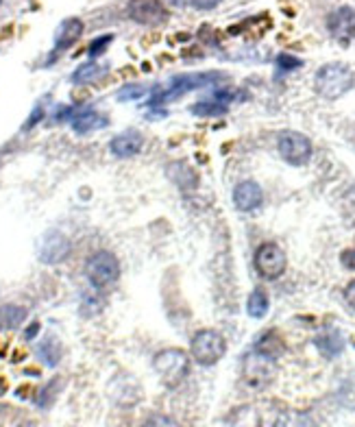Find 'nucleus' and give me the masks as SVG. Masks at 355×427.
Wrapping results in <instances>:
<instances>
[{
	"label": "nucleus",
	"instance_id": "obj_1",
	"mask_svg": "<svg viewBox=\"0 0 355 427\" xmlns=\"http://www.w3.org/2000/svg\"><path fill=\"white\" fill-rule=\"evenodd\" d=\"M227 76L223 72H194V74H179L170 79L168 88L161 90V92H155L149 101V107L151 109H157L159 105L168 103V101H176L179 96L196 90V88H211V85H218L223 83Z\"/></svg>",
	"mask_w": 355,
	"mask_h": 427
},
{
	"label": "nucleus",
	"instance_id": "obj_2",
	"mask_svg": "<svg viewBox=\"0 0 355 427\" xmlns=\"http://www.w3.org/2000/svg\"><path fill=\"white\" fill-rule=\"evenodd\" d=\"M353 85H355L353 70L346 64H340V61H331V64L321 66L316 70V76H314L316 94L327 99V101H336V99L344 96Z\"/></svg>",
	"mask_w": 355,
	"mask_h": 427
},
{
	"label": "nucleus",
	"instance_id": "obj_3",
	"mask_svg": "<svg viewBox=\"0 0 355 427\" xmlns=\"http://www.w3.org/2000/svg\"><path fill=\"white\" fill-rule=\"evenodd\" d=\"M190 353L201 366H214L227 353V340L216 329H201L192 336Z\"/></svg>",
	"mask_w": 355,
	"mask_h": 427
},
{
	"label": "nucleus",
	"instance_id": "obj_4",
	"mask_svg": "<svg viewBox=\"0 0 355 427\" xmlns=\"http://www.w3.org/2000/svg\"><path fill=\"white\" fill-rule=\"evenodd\" d=\"M153 368L168 388H176L188 377L190 362L181 349H164L153 358Z\"/></svg>",
	"mask_w": 355,
	"mask_h": 427
},
{
	"label": "nucleus",
	"instance_id": "obj_5",
	"mask_svg": "<svg viewBox=\"0 0 355 427\" xmlns=\"http://www.w3.org/2000/svg\"><path fill=\"white\" fill-rule=\"evenodd\" d=\"M85 275L94 288H109L120 279V262L111 251H96L85 262Z\"/></svg>",
	"mask_w": 355,
	"mask_h": 427
},
{
	"label": "nucleus",
	"instance_id": "obj_6",
	"mask_svg": "<svg viewBox=\"0 0 355 427\" xmlns=\"http://www.w3.org/2000/svg\"><path fill=\"white\" fill-rule=\"evenodd\" d=\"M242 379L249 388L264 391L275 379V360L259 351H249L242 358Z\"/></svg>",
	"mask_w": 355,
	"mask_h": 427
},
{
	"label": "nucleus",
	"instance_id": "obj_7",
	"mask_svg": "<svg viewBox=\"0 0 355 427\" xmlns=\"http://www.w3.org/2000/svg\"><path fill=\"white\" fill-rule=\"evenodd\" d=\"M255 271L261 279H279L286 268H288V258H286V251L275 244V242H264L257 246L255 251V258H253Z\"/></svg>",
	"mask_w": 355,
	"mask_h": 427
},
{
	"label": "nucleus",
	"instance_id": "obj_8",
	"mask_svg": "<svg viewBox=\"0 0 355 427\" xmlns=\"http://www.w3.org/2000/svg\"><path fill=\"white\" fill-rule=\"evenodd\" d=\"M277 151L290 166H303L312 157V142L299 131H281L277 138Z\"/></svg>",
	"mask_w": 355,
	"mask_h": 427
},
{
	"label": "nucleus",
	"instance_id": "obj_9",
	"mask_svg": "<svg viewBox=\"0 0 355 427\" xmlns=\"http://www.w3.org/2000/svg\"><path fill=\"white\" fill-rule=\"evenodd\" d=\"M129 18L138 24L159 26L168 20V9L164 7L161 0H131Z\"/></svg>",
	"mask_w": 355,
	"mask_h": 427
},
{
	"label": "nucleus",
	"instance_id": "obj_10",
	"mask_svg": "<svg viewBox=\"0 0 355 427\" xmlns=\"http://www.w3.org/2000/svg\"><path fill=\"white\" fill-rule=\"evenodd\" d=\"M70 255V240L59 233V231H51L44 236L41 246H39V260L49 266L61 264Z\"/></svg>",
	"mask_w": 355,
	"mask_h": 427
},
{
	"label": "nucleus",
	"instance_id": "obj_11",
	"mask_svg": "<svg viewBox=\"0 0 355 427\" xmlns=\"http://www.w3.org/2000/svg\"><path fill=\"white\" fill-rule=\"evenodd\" d=\"M327 29L338 41H349L355 37V9L338 7L327 16Z\"/></svg>",
	"mask_w": 355,
	"mask_h": 427
},
{
	"label": "nucleus",
	"instance_id": "obj_12",
	"mask_svg": "<svg viewBox=\"0 0 355 427\" xmlns=\"http://www.w3.org/2000/svg\"><path fill=\"white\" fill-rule=\"evenodd\" d=\"M264 201V192L255 181H240L234 188V205L240 211H255Z\"/></svg>",
	"mask_w": 355,
	"mask_h": 427
},
{
	"label": "nucleus",
	"instance_id": "obj_13",
	"mask_svg": "<svg viewBox=\"0 0 355 427\" xmlns=\"http://www.w3.org/2000/svg\"><path fill=\"white\" fill-rule=\"evenodd\" d=\"M144 146V138L140 131H124L120 136H116L109 144L111 153L120 159H126V157H133L138 155Z\"/></svg>",
	"mask_w": 355,
	"mask_h": 427
},
{
	"label": "nucleus",
	"instance_id": "obj_14",
	"mask_svg": "<svg viewBox=\"0 0 355 427\" xmlns=\"http://www.w3.org/2000/svg\"><path fill=\"white\" fill-rule=\"evenodd\" d=\"M81 35H83V22L79 18L64 20L55 35V51H68L70 46L76 44Z\"/></svg>",
	"mask_w": 355,
	"mask_h": 427
},
{
	"label": "nucleus",
	"instance_id": "obj_15",
	"mask_svg": "<svg viewBox=\"0 0 355 427\" xmlns=\"http://www.w3.org/2000/svg\"><path fill=\"white\" fill-rule=\"evenodd\" d=\"M103 126H107V116L94 109H83L72 116V129L76 134H90V131L103 129Z\"/></svg>",
	"mask_w": 355,
	"mask_h": 427
},
{
	"label": "nucleus",
	"instance_id": "obj_16",
	"mask_svg": "<svg viewBox=\"0 0 355 427\" xmlns=\"http://www.w3.org/2000/svg\"><path fill=\"white\" fill-rule=\"evenodd\" d=\"M314 345H316V349H319L325 358H336V356H340L342 349H344V338L340 336V331L329 329V331H323L321 336H316Z\"/></svg>",
	"mask_w": 355,
	"mask_h": 427
},
{
	"label": "nucleus",
	"instance_id": "obj_17",
	"mask_svg": "<svg viewBox=\"0 0 355 427\" xmlns=\"http://www.w3.org/2000/svg\"><path fill=\"white\" fill-rule=\"evenodd\" d=\"M255 351L264 353V356H269L273 360H277L281 353H284V340L277 331H264L257 340H255V345H253Z\"/></svg>",
	"mask_w": 355,
	"mask_h": 427
},
{
	"label": "nucleus",
	"instance_id": "obj_18",
	"mask_svg": "<svg viewBox=\"0 0 355 427\" xmlns=\"http://www.w3.org/2000/svg\"><path fill=\"white\" fill-rule=\"evenodd\" d=\"M26 318V308L16 306V303H7L0 308V331H9L16 329L18 325H22Z\"/></svg>",
	"mask_w": 355,
	"mask_h": 427
},
{
	"label": "nucleus",
	"instance_id": "obj_19",
	"mask_svg": "<svg viewBox=\"0 0 355 427\" xmlns=\"http://www.w3.org/2000/svg\"><path fill=\"white\" fill-rule=\"evenodd\" d=\"M37 353L41 358V362L46 366H57L61 360V345L55 336H46L41 340V345L37 347Z\"/></svg>",
	"mask_w": 355,
	"mask_h": 427
},
{
	"label": "nucleus",
	"instance_id": "obj_20",
	"mask_svg": "<svg viewBox=\"0 0 355 427\" xmlns=\"http://www.w3.org/2000/svg\"><path fill=\"white\" fill-rule=\"evenodd\" d=\"M271 310V301H269V294H266L261 288L253 290L251 296H249V301H246V312L251 318H264L266 314H269Z\"/></svg>",
	"mask_w": 355,
	"mask_h": 427
},
{
	"label": "nucleus",
	"instance_id": "obj_21",
	"mask_svg": "<svg viewBox=\"0 0 355 427\" xmlns=\"http://www.w3.org/2000/svg\"><path fill=\"white\" fill-rule=\"evenodd\" d=\"M103 72H105V68H103L101 64L87 61V64H83V66H79V68L74 70L72 83H76V85H90V83L99 81V79L103 76Z\"/></svg>",
	"mask_w": 355,
	"mask_h": 427
},
{
	"label": "nucleus",
	"instance_id": "obj_22",
	"mask_svg": "<svg viewBox=\"0 0 355 427\" xmlns=\"http://www.w3.org/2000/svg\"><path fill=\"white\" fill-rule=\"evenodd\" d=\"M192 111H194L196 116H220V114L227 111V105L220 103V101L214 96L211 101H201V103L192 105Z\"/></svg>",
	"mask_w": 355,
	"mask_h": 427
},
{
	"label": "nucleus",
	"instance_id": "obj_23",
	"mask_svg": "<svg viewBox=\"0 0 355 427\" xmlns=\"http://www.w3.org/2000/svg\"><path fill=\"white\" fill-rule=\"evenodd\" d=\"M144 94H146V88H144V85L133 83V85H124V88L120 90L118 101H136V99H140V96H144Z\"/></svg>",
	"mask_w": 355,
	"mask_h": 427
},
{
	"label": "nucleus",
	"instance_id": "obj_24",
	"mask_svg": "<svg viewBox=\"0 0 355 427\" xmlns=\"http://www.w3.org/2000/svg\"><path fill=\"white\" fill-rule=\"evenodd\" d=\"M96 301H103V298H101V296H96V294H83V301H81V312H83V314H87V316H92V314L101 312L103 303H96Z\"/></svg>",
	"mask_w": 355,
	"mask_h": 427
},
{
	"label": "nucleus",
	"instance_id": "obj_25",
	"mask_svg": "<svg viewBox=\"0 0 355 427\" xmlns=\"http://www.w3.org/2000/svg\"><path fill=\"white\" fill-rule=\"evenodd\" d=\"M142 427H181V425L176 423L172 416H168V414H151V416L144 421Z\"/></svg>",
	"mask_w": 355,
	"mask_h": 427
},
{
	"label": "nucleus",
	"instance_id": "obj_26",
	"mask_svg": "<svg viewBox=\"0 0 355 427\" xmlns=\"http://www.w3.org/2000/svg\"><path fill=\"white\" fill-rule=\"evenodd\" d=\"M59 379H53L46 388L41 391V395H39V408H51V403L55 401V395L59 393Z\"/></svg>",
	"mask_w": 355,
	"mask_h": 427
},
{
	"label": "nucleus",
	"instance_id": "obj_27",
	"mask_svg": "<svg viewBox=\"0 0 355 427\" xmlns=\"http://www.w3.org/2000/svg\"><path fill=\"white\" fill-rule=\"evenodd\" d=\"M111 39H114V35H103V37H99V39H94L92 44H90V57H101L105 51H107V46L111 44Z\"/></svg>",
	"mask_w": 355,
	"mask_h": 427
},
{
	"label": "nucleus",
	"instance_id": "obj_28",
	"mask_svg": "<svg viewBox=\"0 0 355 427\" xmlns=\"http://www.w3.org/2000/svg\"><path fill=\"white\" fill-rule=\"evenodd\" d=\"M277 68H279V72H292V70L301 68V59H296L292 55H279L277 57Z\"/></svg>",
	"mask_w": 355,
	"mask_h": 427
},
{
	"label": "nucleus",
	"instance_id": "obj_29",
	"mask_svg": "<svg viewBox=\"0 0 355 427\" xmlns=\"http://www.w3.org/2000/svg\"><path fill=\"white\" fill-rule=\"evenodd\" d=\"M340 262H342V266H344V268H349V271H355V246H353V248H346V251H342V255H340Z\"/></svg>",
	"mask_w": 355,
	"mask_h": 427
},
{
	"label": "nucleus",
	"instance_id": "obj_30",
	"mask_svg": "<svg viewBox=\"0 0 355 427\" xmlns=\"http://www.w3.org/2000/svg\"><path fill=\"white\" fill-rule=\"evenodd\" d=\"M220 3H223V0H190V5H194L196 9H205V11L218 7Z\"/></svg>",
	"mask_w": 355,
	"mask_h": 427
},
{
	"label": "nucleus",
	"instance_id": "obj_31",
	"mask_svg": "<svg viewBox=\"0 0 355 427\" xmlns=\"http://www.w3.org/2000/svg\"><path fill=\"white\" fill-rule=\"evenodd\" d=\"M41 118H44V109L41 107H35L33 109V114H31V118L24 122V129L29 131V129H33V126L37 124V122H41Z\"/></svg>",
	"mask_w": 355,
	"mask_h": 427
},
{
	"label": "nucleus",
	"instance_id": "obj_32",
	"mask_svg": "<svg viewBox=\"0 0 355 427\" xmlns=\"http://www.w3.org/2000/svg\"><path fill=\"white\" fill-rule=\"evenodd\" d=\"M344 301H346V306H349V308H353V310H355V279H353V281H349V286L344 288Z\"/></svg>",
	"mask_w": 355,
	"mask_h": 427
},
{
	"label": "nucleus",
	"instance_id": "obj_33",
	"mask_svg": "<svg viewBox=\"0 0 355 427\" xmlns=\"http://www.w3.org/2000/svg\"><path fill=\"white\" fill-rule=\"evenodd\" d=\"M37 331H39V323H31V325L26 327V331H24V338H26V340H33V338L37 336Z\"/></svg>",
	"mask_w": 355,
	"mask_h": 427
}]
</instances>
